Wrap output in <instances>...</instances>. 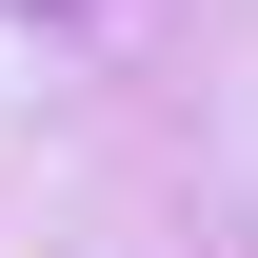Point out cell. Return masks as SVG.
<instances>
[{
  "label": "cell",
  "instance_id": "cell-1",
  "mask_svg": "<svg viewBox=\"0 0 258 258\" xmlns=\"http://www.w3.org/2000/svg\"><path fill=\"white\" fill-rule=\"evenodd\" d=\"M20 20H80V0H20Z\"/></svg>",
  "mask_w": 258,
  "mask_h": 258
}]
</instances>
